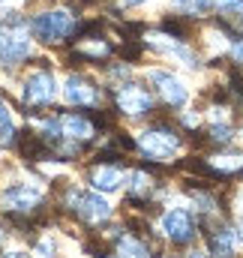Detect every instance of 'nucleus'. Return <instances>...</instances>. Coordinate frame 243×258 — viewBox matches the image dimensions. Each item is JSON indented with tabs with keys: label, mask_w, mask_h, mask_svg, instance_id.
<instances>
[{
	"label": "nucleus",
	"mask_w": 243,
	"mask_h": 258,
	"mask_svg": "<svg viewBox=\"0 0 243 258\" xmlns=\"http://www.w3.org/2000/svg\"><path fill=\"white\" fill-rule=\"evenodd\" d=\"M135 144H138V150H141L147 159H156V162H171L183 147L180 135L168 126H153V129L138 132Z\"/></svg>",
	"instance_id": "f257e3e1"
},
{
	"label": "nucleus",
	"mask_w": 243,
	"mask_h": 258,
	"mask_svg": "<svg viewBox=\"0 0 243 258\" xmlns=\"http://www.w3.org/2000/svg\"><path fill=\"white\" fill-rule=\"evenodd\" d=\"M30 36L24 30V21L12 18L0 24V66H18L21 60L30 57Z\"/></svg>",
	"instance_id": "f03ea898"
},
{
	"label": "nucleus",
	"mask_w": 243,
	"mask_h": 258,
	"mask_svg": "<svg viewBox=\"0 0 243 258\" xmlns=\"http://www.w3.org/2000/svg\"><path fill=\"white\" fill-rule=\"evenodd\" d=\"M72 30H75V18H72L66 9L39 12V15L30 21V33H33L39 42H45V45H57V42H63Z\"/></svg>",
	"instance_id": "7ed1b4c3"
},
{
	"label": "nucleus",
	"mask_w": 243,
	"mask_h": 258,
	"mask_svg": "<svg viewBox=\"0 0 243 258\" xmlns=\"http://www.w3.org/2000/svg\"><path fill=\"white\" fill-rule=\"evenodd\" d=\"M159 228H162V234H165L171 243H177V246L192 243L195 234H198L195 216H192L186 207H171V210H165L162 219H159Z\"/></svg>",
	"instance_id": "20e7f679"
},
{
	"label": "nucleus",
	"mask_w": 243,
	"mask_h": 258,
	"mask_svg": "<svg viewBox=\"0 0 243 258\" xmlns=\"http://www.w3.org/2000/svg\"><path fill=\"white\" fill-rule=\"evenodd\" d=\"M21 99L27 105H48L57 99V78L48 69H36L27 75L24 87H21Z\"/></svg>",
	"instance_id": "39448f33"
},
{
	"label": "nucleus",
	"mask_w": 243,
	"mask_h": 258,
	"mask_svg": "<svg viewBox=\"0 0 243 258\" xmlns=\"http://www.w3.org/2000/svg\"><path fill=\"white\" fill-rule=\"evenodd\" d=\"M39 201H42V186H39V183H30V180H24V183H9V186L0 192V204H3L6 210H12V213H27V210H33Z\"/></svg>",
	"instance_id": "423d86ee"
},
{
	"label": "nucleus",
	"mask_w": 243,
	"mask_h": 258,
	"mask_svg": "<svg viewBox=\"0 0 243 258\" xmlns=\"http://www.w3.org/2000/svg\"><path fill=\"white\" fill-rule=\"evenodd\" d=\"M147 78H150V84L159 90V96L168 102V105H186L189 102V84L177 78L174 72H168V69H150L147 72Z\"/></svg>",
	"instance_id": "0eeeda50"
},
{
	"label": "nucleus",
	"mask_w": 243,
	"mask_h": 258,
	"mask_svg": "<svg viewBox=\"0 0 243 258\" xmlns=\"http://www.w3.org/2000/svg\"><path fill=\"white\" fill-rule=\"evenodd\" d=\"M69 204L75 207V213L84 222H102V219L111 216V204H108V198L102 192H81V189H75L69 195Z\"/></svg>",
	"instance_id": "6e6552de"
},
{
	"label": "nucleus",
	"mask_w": 243,
	"mask_h": 258,
	"mask_svg": "<svg viewBox=\"0 0 243 258\" xmlns=\"http://www.w3.org/2000/svg\"><path fill=\"white\" fill-rule=\"evenodd\" d=\"M147 42H150V48H156L159 54H165V57H171V60H177V63L189 66V69H198V57H195V51H192L183 39H177V36H168V33H150Z\"/></svg>",
	"instance_id": "1a4fd4ad"
},
{
	"label": "nucleus",
	"mask_w": 243,
	"mask_h": 258,
	"mask_svg": "<svg viewBox=\"0 0 243 258\" xmlns=\"http://www.w3.org/2000/svg\"><path fill=\"white\" fill-rule=\"evenodd\" d=\"M117 108H120L123 114L144 117L153 108V96L144 87H138V84H123L120 90H117Z\"/></svg>",
	"instance_id": "9d476101"
},
{
	"label": "nucleus",
	"mask_w": 243,
	"mask_h": 258,
	"mask_svg": "<svg viewBox=\"0 0 243 258\" xmlns=\"http://www.w3.org/2000/svg\"><path fill=\"white\" fill-rule=\"evenodd\" d=\"M237 240H240V234L234 228L222 225L207 237V252H210V258H237Z\"/></svg>",
	"instance_id": "9b49d317"
},
{
	"label": "nucleus",
	"mask_w": 243,
	"mask_h": 258,
	"mask_svg": "<svg viewBox=\"0 0 243 258\" xmlns=\"http://www.w3.org/2000/svg\"><path fill=\"white\" fill-rule=\"evenodd\" d=\"M63 99L69 105H93L96 102V87L81 75H69L66 84H63Z\"/></svg>",
	"instance_id": "f8f14e48"
},
{
	"label": "nucleus",
	"mask_w": 243,
	"mask_h": 258,
	"mask_svg": "<svg viewBox=\"0 0 243 258\" xmlns=\"http://www.w3.org/2000/svg\"><path fill=\"white\" fill-rule=\"evenodd\" d=\"M90 183L96 192H117L123 186V168L117 165H96L90 171Z\"/></svg>",
	"instance_id": "ddd939ff"
},
{
	"label": "nucleus",
	"mask_w": 243,
	"mask_h": 258,
	"mask_svg": "<svg viewBox=\"0 0 243 258\" xmlns=\"http://www.w3.org/2000/svg\"><path fill=\"white\" fill-rule=\"evenodd\" d=\"M60 135L75 138V141H87L93 135V123L81 114H66V117H60Z\"/></svg>",
	"instance_id": "4468645a"
},
{
	"label": "nucleus",
	"mask_w": 243,
	"mask_h": 258,
	"mask_svg": "<svg viewBox=\"0 0 243 258\" xmlns=\"http://www.w3.org/2000/svg\"><path fill=\"white\" fill-rule=\"evenodd\" d=\"M207 165L213 171H222V174H234L243 168V153H216L207 159Z\"/></svg>",
	"instance_id": "2eb2a0df"
},
{
	"label": "nucleus",
	"mask_w": 243,
	"mask_h": 258,
	"mask_svg": "<svg viewBox=\"0 0 243 258\" xmlns=\"http://www.w3.org/2000/svg\"><path fill=\"white\" fill-rule=\"evenodd\" d=\"M117 252H120V258H153V255H150V249H147V243H141V240H138V237H132V234L120 237Z\"/></svg>",
	"instance_id": "dca6fc26"
},
{
	"label": "nucleus",
	"mask_w": 243,
	"mask_h": 258,
	"mask_svg": "<svg viewBox=\"0 0 243 258\" xmlns=\"http://www.w3.org/2000/svg\"><path fill=\"white\" fill-rule=\"evenodd\" d=\"M174 6L180 9L183 15H204L213 6V0H174Z\"/></svg>",
	"instance_id": "f3484780"
},
{
	"label": "nucleus",
	"mask_w": 243,
	"mask_h": 258,
	"mask_svg": "<svg viewBox=\"0 0 243 258\" xmlns=\"http://www.w3.org/2000/svg\"><path fill=\"white\" fill-rule=\"evenodd\" d=\"M15 135V120H12V111H9V105L3 102V96H0V138H12Z\"/></svg>",
	"instance_id": "a211bd4d"
},
{
	"label": "nucleus",
	"mask_w": 243,
	"mask_h": 258,
	"mask_svg": "<svg viewBox=\"0 0 243 258\" xmlns=\"http://www.w3.org/2000/svg\"><path fill=\"white\" fill-rule=\"evenodd\" d=\"M150 189V177L144 171H132L129 174V195H144Z\"/></svg>",
	"instance_id": "6ab92c4d"
},
{
	"label": "nucleus",
	"mask_w": 243,
	"mask_h": 258,
	"mask_svg": "<svg viewBox=\"0 0 243 258\" xmlns=\"http://www.w3.org/2000/svg\"><path fill=\"white\" fill-rule=\"evenodd\" d=\"M210 138H213L216 144H228V141L234 138V129L228 126V123H213V126H210Z\"/></svg>",
	"instance_id": "aec40b11"
},
{
	"label": "nucleus",
	"mask_w": 243,
	"mask_h": 258,
	"mask_svg": "<svg viewBox=\"0 0 243 258\" xmlns=\"http://www.w3.org/2000/svg\"><path fill=\"white\" fill-rule=\"evenodd\" d=\"M222 12H228L231 18H243V0H216Z\"/></svg>",
	"instance_id": "412c9836"
},
{
	"label": "nucleus",
	"mask_w": 243,
	"mask_h": 258,
	"mask_svg": "<svg viewBox=\"0 0 243 258\" xmlns=\"http://www.w3.org/2000/svg\"><path fill=\"white\" fill-rule=\"evenodd\" d=\"M231 54H234V60H237V63H243V39L237 42V45H231Z\"/></svg>",
	"instance_id": "4be33fe9"
},
{
	"label": "nucleus",
	"mask_w": 243,
	"mask_h": 258,
	"mask_svg": "<svg viewBox=\"0 0 243 258\" xmlns=\"http://www.w3.org/2000/svg\"><path fill=\"white\" fill-rule=\"evenodd\" d=\"M141 3H147V0H123V6H141Z\"/></svg>",
	"instance_id": "5701e85b"
},
{
	"label": "nucleus",
	"mask_w": 243,
	"mask_h": 258,
	"mask_svg": "<svg viewBox=\"0 0 243 258\" xmlns=\"http://www.w3.org/2000/svg\"><path fill=\"white\" fill-rule=\"evenodd\" d=\"M183 258H207V255H204V252H186Z\"/></svg>",
	"instance_id": "b1692460"
},
{
	"label": "nucleus",
	"mask_w": 243,
	"mask_h": 258,
	"mask_svg": "<svg viewBox=\"0 0 243 258\" xmlns=\"http://www.w3.org/2000/svg\"><path fill=\"white\" fill-rule=\"evenodd\" d=\"M3 258H27V255H24V252H6Z\"/></svg>",
	"instance_id": "393cba45"
},
{
	"label": "nucleus",
	"mask_w": 243,
	"mask_h": 258,
	"mask_svg": "<svg viewBox=\"0 0 243 258\" xmlns=\"http://www.w3.org/2000/svg\"><path fill=\"white\" fill-rule=\"evenodd\" d=\"M6 3H18V0H0V6H6Z\"/></svg>",
	"instance_id": "a878e982"
},
{
	"label": "nucleus",
	"mask_w": 243,
	"mask_h": 258,
	"mask_svg": "<svg viewBox=\"0 0 243 258\" xmlns=\"http://www.w3.org/2000/svg\"><path fill=\"white\" fill-rule=\"evenodd\" d=\"M237 234H240V240H243V219H240V231H237Z\"/></svg>",
	"instance_id": "bb28decb"
},
{
	"label": "nucleus",
	"mask_w": 243,
	"mask_h": 258,
	"mask_svg": "<svg viewBox=\"0 0 243 258\" xmlns=\"http://www.w3.org/2000/svg\"><path fill=\"white\" fill-rule=\"evenodd\" d=\"M0 240H3V231H0Z\"/></svg>",
	"instance_id": "cd10ccee"
}]
</instances>
